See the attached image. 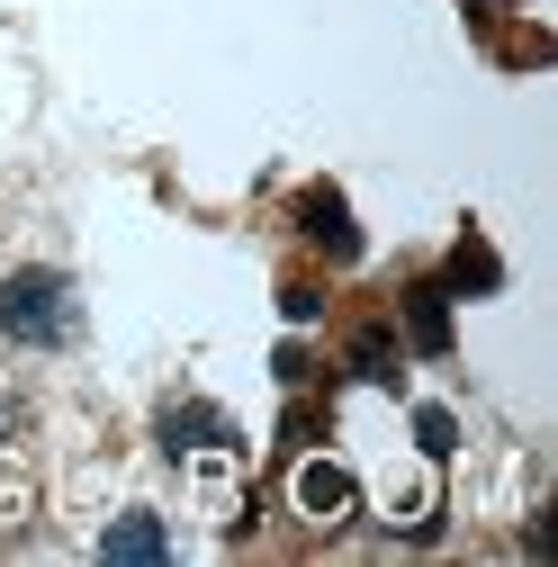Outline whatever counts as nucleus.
Instances as JSON below:
<instances>
[{
    "mask_svg": "<svg viewBox=\"0 0 558 567\" xmlns=\"http://www.w3.org/2000/svg\"><path fill=\"white\" fill-rule=\"evenodd\" d=\"M0 333L19 351H63L82 333V298L63 270H10V289H0Z\"/></svg>",
    "mask_w": 558,
    "mask_h": 567,
    "instance_id": "obj_1",
    "label": "nucleus"
},
{
    "mask_svg": "<svg viewBox=\"0 0 558 567\" xmlns=\"http://www.w3.org/2000/svg\"><path fill=\"white\" fill-rule=\"evenodd\" d=\"M298 235L333 261H352L361 252V226H352V207H342V189H298Z\"/></svg>",
    "mask_w": 558,
    "mask_h": 567,
    "instance_id": "obj_2",
    "label": "nucleus"
},
{
    "mask_svg": "<svg viewBox=\"0 0 558 567\" xmlns=\"http://www.w3.org/2000/svg\"><path fill=\"white\" fill-rule=\"evenodd\" d=\"M100 558H108V567H154V558H172V532L135 505V514H117V523L100 532Z\"/></svg>",
    "mask_w": 558,
    "mask_h": 567,
    "instance_id": "obj_3",
    "label": "nucleus"
},
{
    "mask_svg": "<svg viewBox=\"0 0 558 567\" xmlns=\"http://www.w3.org/2000/svg\"><path fill=\"white\" fill-rule=\"evenodd\" d=\"M235 442V423L217 414V405H172L163 414V451L172 460H198V451H226Z\"/></svg>",
    "mask_w": 558,
    "mask_h": 567,
    "instance_id": "obj_4",
    "label": "nucleus"
},
{
    "mask_svg": "<svg viewBox=\"0 0 558 567\" xmlns=\"http://www.w3.org/2000/svg\"><path fill=\"white\" fill-rule=\"evenodd\" d=\"M298 505H307V523H342L352 514V477H342L333 460H307L298 468Z\"/></svg>",
    "mask_w": 558,
    "mask_h": 567,
    "instance_id": "obj_5",
    "label": "nucleus"
},
{
    "mask_svg": "<svg viewBox=\"0 0 558 567\" xmlns=\"http://www.w3.org/2000/svg\"><path fill=\"white\" fill-rule=\"evenodd\" d=\"M405 333H414V351H451V289L442 279L405 289Z\"/></svg>",
    "mask_w": 558,
    "mask_h": 567,
    "instance_id": "obj_6",
    "label": "nucleus"
},
{
    "mask_svg": "<svg viewBox=\"0 0 558 567\" xmlns=\"http://www.w3.org/2000/svg\"><path fill=\"white\" fill-rule=\"evenodd\" d=\"M496 279H505V261L486 252L477 235H459V252H451V279H442V289H496Z\"/></svg>",
    "mask_w": 558,
    "mask_h": 567,
    "instance_id": "obj_7",
    "label": "nucleus"
},
{
    "mask_svg": "<svg viewBox=\"0 0 558 567\" xmlns=\"http://www.w3.org/2000/svg\"><path fill=\"white\" fill-rule=\"evenodd\" d=\"M352 370L379 379V388L396 379V333H388V324H361V333H352Z\"/></svg>",
    "mask_w": 558,
    "mask_h": 567,
    "instance_id": "obj_8",
    "label": "nucleus"
},
{
    "mask_svg": "<svg viewBox=\"0 0 558 567\" xmlns=\"http://www.w3.org/2000/svg\"><path fill=\"white\" fill-rule=\"evenodd\" d=\"M414 433H424V451H451V414L424 405V414H414Z\"/></svg>",
    "mask_w": 558,
    "mask_h": 567,
    "instance_id": "obj_9",
    "label": "nucleus"
},
{
    "mask_svg": "<svg viewBox=\"0 0 558 567\" xmlns=\"http://www.w3.org/2000/svg\"><path fill=\"white\" fill-rule=\"evenodd\" d=\"M316 316H324V298L307 289V279H298V289H289V324H316Z\"/></svg>",
    "mask_w": 558,
    "mask_h": 567,
    "instance_id": "obj_10",
    "label": "nucleus"
}]
</instances>
